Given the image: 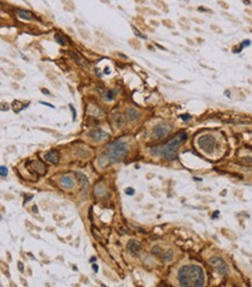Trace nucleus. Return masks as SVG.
Returning <instances> with one entry per match:
<instances>
[{
  "label": "nucleus",
  "instance_id": "nucleus-16",
  "mask_svg": "<svg viewBox=\"0 0 252 287\" xmlns=\"http://www.w3.org/2000/svg\"><path fill=\"white\" fill-rule=\"evenodd\" d=\"M172 257H173V252L170 250V251H167V252H165V254L163 255V260H164V262H168Z\"/></svg>",
  "mask_w": 252,
  "mask_h": 287
},
{
  "label": "nucleus",
  "instance_id": "nucleus-32",
  "mask_svg": "<svg viewBox=\"0 0 252 287\" xmlns=\"http://www.w3.org/2000/svg\"><path fill=\"white\" fill-rule=\"evenodd\" d=\"M163 23H164V24H166V26H167V27H170V28H172V27H173V24H171V23H170V22H168V21H163Z\"/></svg>",
  "mask_w": 252,
  "mask_h": 287
},
{
  "label": "nucleus",
  "instance_id": "nucleus-29",
  "mask_svg": "<svg viewBox=\"0 0 252 287\" xmlns=\"http://www.w3.org/2000/svg\"><path fill=\"white\" fill-rule=\"evenodd\" d=\"M79 33H80L81 35L84 36V39H87V37H88V36H87V34H86V31H84L83 29H79Z\"/></svg>",
  "mask_w": 252,
  "mask_h": 287
},
{
  "label": "nucleus",
  "instance_id": "nucleus-36",
  "mask_svg": "<svg viewBox=\"0 0 252 287\" xmlns=\"http://www.w3.org/2000/svg\"><path fill=\"white\" fill-rule=\"evenodd\" d=\"M193 21L198 22V23H202V22H203V21H201V20H199V19H196V18H195V19H193Z\"/></svg>",
  "mask_w": 252,
  "mask_h": 287
},
{
  "label": "nucleus",
  "instance_id": "nucleus-19",
  "mask_svg": "<svg viewBox=\"0 0 252 287\" xmlns=\"http://www.w3.org/2000/svg\"><path fill=\"white\" fill-rule=\"evenodd\" d=\"M55 37H56V40H57V42H58V43H60L62 45L65 44V41H64L63 36H60L59 34H56V35H55Z\"/></svg>",
  "mask_w": 252,
  "mask_h": 287
},
{
  "label": "nucleus",
  "instance_id": "nucleus-31",
  "mask_svg": "<svg viewBox=\"0 0 252 287\" xmlns=\"http://www.w3.org/2000/svg\"><path fill=\"white\" fill-rule=\"evenodd\" d=\"M250 44H251V42H250V41H244V42L242 43L240 45H242V47H245V45H250Z\"/></svg>",
  "mask_w": 252,
  "mask_h": 287
},
{
  "label": "nucleus",
  "instance_id": "nucleus-20",
  "mask_svg": "<svg viewBox=\"0 0 252 287\" xmlns=\"http://www.w3.org/2000/svg\"><path fill=\"white\" fill-rule=\"evenodd\" d=\"M0 171H1V177H3V178H5V177L7 175V173H8V171H7V167H6V166H4V165L0 167Z\"/></svg>",
  "mask_w": 252,
  "mask_h": 287
},
{
  "label": "nucleus",
  "instance_id": "nucleus-37",
  "mask_svg": "<svg viewBox=\"0 0 252 287\" xmlns=\"http://www.w3.org/2000/svg\"><path fill=\"white\" fill-rule=\"evenodd\" d=\"M243 3L245 4V5H250V4H251V1H250V0H244Z\"/></svg>",
  "mask_w": 252,
  "mask_h": 287
},
{
  "label": "nucleus",
  "instance_id": "nucleus-10",
  "mask_svg": "<svg viewBox=\"0 0 252 287\" xmlns=\"http://www.w3.org/2000/svg\"><path fill=\"white\" fill-rule=\"evenodd\" d=\"M30 162H31V164L34 166V172H36L37 174H44L47 172V166L43 165L42 163H40L37 160H35V162L30 160Z\"/></svg>",
  "mask_w": 252,
  "mask_h": 287
},
{
  "label": "nucleus",
  "instance_id": "nucleus-28",
  "mask_svg": "<svg viewBox=\"0 0 252 287\" xmlns=\"http://www.w3.org/2000/svg\"><path fill=\"white\" fill-rule=\"evenodd\" d=\"M18 267H19V270H20V272H24V270H23V265H22L21 262H19V263H18Z\"/></svg>",
  "mask_w": 252,
  "mask_h": 287
},
{
  "label": "nucleus",
  "instance_id": "nucleus-26",
  "mask_svg": "<svg viewBox=\"0 0 252 287\" xmlns=\"http://www.w3.org/2000/svg\"><path fill=\"white\" fill-rule=\"evenodd\" d=\"M211 29H214L216 31V33H222V30H221V28H219L217 26H211Z\"/></svg>",
  "mask_w": 252,
  "mask_h": 287
},
{
  "label": "nucleus",
  "instance_id": "nucleus-4",
  "mask_svg": "<svg viewBox=\"0 0 252 287\" xmlns=\"http://www.w3.org/2000/svg\"><path fill=\"white\" fill-rule=\"evenodd\" d=\"M198 143H199L200 149H202L204 152H208V154L213 152V151L215 150V148H216V139H215V137H214L213 135H209V134L201 136V137L199 138Z\"/></svg>",
  "mask_w": 252,
  "mask_h": 287
},
{
  "label": "nucleus",
  "instance_id": "nucleus-9",
  "mask_svg": "<svg viewBox=\"0 0 252 287\" xmlns=\"http://www.w3.org/2000/svg\"><path fill=\"white\" fill-rule=\"evenodd\" d=\"M127 248L132 254H138L139 250H141V243L138 241H135V239H130L128 242V244H127Z\"/></svg>",
  "mask_w": 252,
  "mask_h": 287
},
{
  "label": "nucleus",
  "instance_id": "nucleus-5",
  "mask_svg": "<svg viewBox=\"0 0 252 287\" xmlns=\"http://www.w3.org/2000/svg\"><path fill=\"white\" fill-rule=\"evenodd\" d=\"M209 264L213 266L216 271L219 272L220 274L225 275L229 272L228 265H227L224 260H223L222 258H220V257H213V258H210V259H209Z\"/></svg>",
  "mask_w": 252,
  "mask_h": 287
},
{
  "label": "nucleus",
  "instance_id": "nucleus-11",
  "mask_svg": "<svg viewBox=\"0 0 252 287\" xmlns=\"http://www.w3.org/2000/svg\"><path fill=\"white\" fill-rule=\"evenodd\" d=\"M60 184L63 185L65 188H72L73 186H75V181H73V179H72L71 177L65 175V177H62V178H60Z\"/></svg>",
  "mask_w": 252,
  "mask_h": 287
},
{
  "label": "nucleus",
  "instance_id": "nucleus-34",
  "mask_svg": "<svg viewBox=\"0 0 252 287\" xmlns=\"http://www.w3.org/2000/svg\"><path fill=\"white\" fill-rule=\"evenodd\" d=\"M70 108L72 109V113H73V120L76 119V111H75V108H73V106H71L70 105Z\"/></svg>",
  "mask_w": 252,
  "mask_h": 287
},
{
  "label": "nucleus",
  "instance_id": "nucleus-22",
  "mask_svg": "<svg viewBox=\"0 0 252 287\" xmlns=\"http://www.w3.org/2000/svg\"><path fill=\"white\" fill-rule=\"evenodd\" d=\"M132 28H134V33H135V35H137V36H138V37H141V39H147V36H144L143 34L139 33V31H138V30L136 29L135 27H132Z\"/></svg>",
  "mask_w": 252,
  "mask_h": 287
},
{
  "label": "nucleus",
  "instance_id": "nucleus-6",
  "mask_svg": "<svg viewBox=\"0 0 252 287\" xmlns=\"http://www.w3.org/2000/svg\"><path fill=\"white\" fill-rule=\"evenodd\" d=\"M170 133V128L166 123H159L156 127L153 128L152 133V138L155 139H162L165 136H167V134Z\"/></svg>",
  "mask_w": 252,
  "mask_h": 287
},
{
  "label": "nucleus",
  "instance_id": "nucleus-3",
  "mask_svg": "<svg viewBox=\"0 0 252 287\" xmlns=\"http://www.w3.org/2000/svg\"><path fill=\"white\" fill-rule=\"evenodd\" d=\"M127 154H128V143L124 139H119L108 145L107 150L99 159V163L101 166L105 165V163H116L122 159Z\"/></svg>",
  "mask_w": 252,
  "mask_h": 287
},
{
  "label": "nucleus",
  "instance_id": "nucleus-27",
  "mask_svg": "<svg viewBox=\"0 0 252 287\" xmlns=\"http://www.w3.org/2000/svg\"><path fill=\"white\" fill-rule=\"evenodd\" d=\"M126 193L128 194V195H132V194H134V190H132V188H127Z\"/></svg>",
  "mask_w": 252,
  "mask_h": 287
},
{
  "label": "nucleus",
  "instance_id": "nucleus-38",
  "mask_svg": "<svg viewBox=\"0 0 252 287\" xmlns=\"http://www.w3.org/2000/svg\"><path fill=\"white\" fill-rule=\"evenodd\" d=\"M93 270H94V272H98V266H96L95 264L93 265Z\"/></svg>",
  "mask_w": 252,
  "mask_h": 287
},
{
  "label": "nucleus",
  "instance_id": "nucleus-12",
  "mask_svg": "<svg viewBox=\"0 0 252 287\" xmlns=\"http://www.w3.org/2000/svg\"><path fill=\"white\" fill-rule=\"evenodd\" d=\"M139 116H141V114L136 111V109L134 108H129L128 111H127V118H128V120L130 121H136L139 119Z\"/></svg>",
  "mask_w": 252,
  "mask_h": 287
},
{
  "label": "nucleus",
  "instance_id": "nucleus-17",
  "mask_svg": "<svg viewBox=\"0 0 252 287\" xmlns=\"http://www.w3.org/2000/svg\"><path fill=\"white\" fill-rule=\"evenodd\" d=\"M115 98V91H113V90H109L106 93V99L107 100H113Z\"/></svg>",
  "mask_w": 252,
  "mask_h": 287
},
{
  "label": "nucleus",
  "instance_id": "nucleus-15",
  "mask_svg": "<svg viewBox=\"0 0 252 287\" xmlns=\"http://www.w3.org/2000/svg\"><path fill=\"white\" fill-rule=\"evenodd\" d=\"M13 111H14L15 113H19L20 111H22V109L24 108V105L22 102H20V101H18V100H14L13 101Z\"/></svg>",
  "mask_w": 252,
  "mask_h": 287
},
{
  "label": "nucleus",
  "instance_id": "nucleus-2",
  "mask_svg": "<svg viewBox=\"0 0 252 287\" xmlns=\"http://www.w3.org/2000/svg\"><path fill=\"white\" fill-rule=\"evenodd\" d=\"M186 138L187 134L185 131H180L172 139H170L167 143L152 148L150 150V154L156 155V156H162L167 160H174L177 158V149L179 148V145L181 143L186 141Z\"/></svg>",
  "mask_w": 252,
  "mask_h": 287
},
{
  "label": "nucleus",
  "instance_id": "nucleus-23",
  "mask_svg": "<svg viewBox=\"0 0 252 287\" xmlns=\"http://www.w3.org/2000/svg\"><path fill=\"white\" fill-rule=\"evenodd\" d=\"M242 163L252 164V158H251V157H244V158H242Z\"/></svg>",
  "mask_w": 252,
  "mask_h": 287
},
{
  "label": "nucleus",
  "instance_id": "nucleus-8",
  "mask_svg": "<svg viewBox=\"0 0 252 287\" xmlns=\"http://www.w3.org/2000/svg\"><path fill=\"white\" fill-rule=\"evenodd\" d=\"M44 159L51 164H57L59 162V154H58L57 150H50L48 152H45Z\"/></svg>",
  "mask_w": 252,
  "mask_h": 287
},
{
  "label": "nucleus",
  "instance_id": "nucleus-24",
  "mask_svg": "<svg viewBox=\"0 0 252 287\" xmlns=\"http://www.w3.org/2000/svg\"><path fill=\"white\" fill-rule=\"evenodd\" d=\"M219 5H221V6H222L223 8H228V7H229V6H228V4H225L224 1H222V0H220V1H219Z\"/></svg>",
  "mask_w": 252,
  "mask_h": 287
},
{
  "label": "nucleus",
  "instance_id": "nucleus-35",
  "mask_svg": "<svg viewBox=\"0 0 252 287\" xmlns=\"http://www.w3.org/2000/svg\"><path fill=\"white\" fill-rule=\"evenodd\" d=\"M33 211H34V213H35V214H37V211H39V210H37V207H36L35 205L33 206Z\"/></svg>",
  "mask_w": 252,
  "mask_h": 287
},
{
  "label": "nucleus",
  "instance_id": "nucleus-18",
  "mask_svg": "<svg viewBox=\"0 0 252 287\" xmlns=\"http://www.w3.org/2000/svg\"><path fill=\"white\" fill-rule=\"evenodd\" d=\"M198 11L199 12H202V13H213V11L210 8H207V7H204V6H199L198 7Z\"/></svg>",
  "mask_w": 252,
  "mask_h": 287
},
{
  "label": "nucleus",
  "instance_id": "nucleus-33",
  "mask_svg": "<svg viewBox=\"0 0 252 287\" xmlns=\"http://www.w3.org/2000/svg\"><path fill=\"white\" fill-rule=\"evenodd\" d=\"M42 92H43V93H45V95H50V92H49L47 88H42Z\"/></svg>",
  "mask_w": 252,
  "mask_h": 287
},
{
  "label": "nucleus",
  "instance_id": "nucleus-14",
  "mask_svg": "<svg viewBox=\"0 0 252 287\" xmlns=\"http://www.w3.org/2000/svg\"><path fill=\"white\" fill-rule=\"evenodd\" d=\"M18 15L21 19H24V20H31V19H33L31 13H29L28 11H22V9H20V11H18Z\"/></svg>",
  "mask_w": 252,
  "mask_h": 287
},
{
  "label": "nucleus",
  "instance_id": "nucleus-13",
  "mask_svg": "<svg viewBox=\"0 0 252 287\" xmlns=\"http://www.w3.org/2000/svg\"><path fill=\"white\" fill-rule=\"evenodd\" d=\"M70 54H71V56H72L73 59L77 60V63H78V64H80V65H83V66H88V63H87L86 60H84L83 58H80V57H79V55H77L75 51H71Z\"/></svg>",
  "mask_w": 252,
  "mask_h": 287
},
{
  "label": "nucleus",
  "instance_id": "nucleus-25",
  "mask_svg": "<svg viewBox=\"0 0 252 287\" xmlns=\"http://www.w3.org/2000/svg\"><path fill=\"white\" fill-rule=\"evenodd\" d=\"M181 119H183L184 121H188L189 119H191V115H189V114H185V115H181Z\"/></svg>",
  "mask_w": 252,
  "mask_h": 287
},
{
  "label": "nucleus",
  "instance_id": "nucleus-7",
  "mask_svg": "<svg viewBox=\"0 0 252 287\" xmlns=\"http://www.w3.org/2000/svg\"><path fill=\"white\" fill-rule=\"evenodd\" d=\"M88 136H90L93 141L99 142V141H102V139L107 138L108 133H106L105 130H102V129H94V130H92V131H90Z\"/></svg>",
  "mask_w": 252,
  "mask_h": 287
},
{
  "label": "nucleus",
  "instance_id": "nucleus-1",
  "mask_svg": "<svg viewBox=\"0 0 252 287\" xmlns=\"http://www.w3.org/2000/svg\"><path fill=\"white\" fill-rule=\"evenodd\" d=\"M178 280L181 286H203V270L198 265H185L178 272Z\"/></svg>",
  "mask_w": 252,
  "mask_h": 287
},
{
  "label": "nucleus",
  "instance_id": "nucleus-21",
  "mask_svg": "<svg viewBox=\"0 0 252 287\" xmlns=\"http://www.w3.org/2000/svg\"><path fill=\"white\" fill-rule=\"evenodd\" d=\"M162 252H163V250L159 248V246H155V248L152 249V254L153 255H160Z\"/></svg>",
  "mask_w": 252,
  "mask_h": 287
},
{
  "label": "nucleus",
  "instance_id": "nucleus-30",
  "mask_svg": "<svg viewBox=\"0 0 252 287\" xmlns=\"http://www.w3.org/2000/svg\"><path fill=\"white\" fill-rule=\"evenodd\" d=\"M1 109H3V111H7V109H8V106L5 105V102H3V105H1Z\"/></svg>",
  "mask_w": 252,
  "mask_h": 287
}]
</instances>
